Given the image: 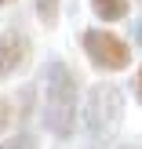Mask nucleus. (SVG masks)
<instances>
[{
    "mask_svg": "<svg viewBox=\"0 0 142 149\" xmlns=\"http://www.w3.org/2000/svg\"><path fill=\"white\" fill-rule=\"evenodd\" d=\"M7 4H15V0H0V7H7Z\"/></svg>",
    "mask_w": 142,
    "mask_h": 149,
    "instance_id": "f8f14e48",
    "label": "nucleus"
},
{
    "mask_svg": "<svg viewBox=\"0 0 142 149\" xmlns=\"http://www.w3.org/2000/svg\"><path fill=\"white\" fill-rule=\"evenodd\" d=\"M91 15L99 22H124L131 15V0H91Z\"/></svg>",
    "mask_w": 142,
    "mask_h": 149,
    "instance_id": "39448f33",
    "label": "nucleus"
},
{
    "mask_svg": "<svg viewBox=\"0 0 142 149\" xmlns=\"http://www.w3.org/2000/svg\"><path fill=\"white\" fill-rule=\"evenodd\" d=\"M77 44H80V51L87 55V62L99 73H124L131 65V44L124 36H117L113 29L84 26L77 33Z\"/></svg>",
    "mask_w": 142,
    "mask_h": 149,
    "instance_id": "7ed1b4c3",
    "label": "nucleus"
},
{
    "mask_svg": "<svg viewBox=\"0 0 142 149\" xmlns=\"http://www.w3.org/2000/svg\"><path fill=\"white\" fill-rule=\"evenodd\" d=\"M33 106H36V91H33V87H22V95H18V109H15V120H26V116L33 113Z\"/></svg>",
    "mask_w": 142,
    "mask_h": 149,
    "instance_id": "6e6552de",
    "label": "nucleus"
},
{
    "mask_svg": "<svg viewBox=\"0 0 142 149\" xmlns=\"http://www.w3.org/2000/svg\"><path fill=\"white\" fill-rule=\"evenodd\" d=\"M11 124H15V102L7 95H0V138L11 131Z\"/></svg>",
    "mask_w": 142,
    "mask_h": 149,
    "instance_id": "1a4fd4ad",
    "label": "nucleus"
},
{
    "mask_svg": "<svg viewBox=\"0 0 142 149\" xmlns=\"http://www.w3.org/2000/svg\"><path fill=\"white\" fill-rule=\"evenodd\" d=\"M33 7H36L40 26H48V29L58 26V18H62V0H33Z\"/></svg>",
    "mask_w": 142,
    "mask_h": 149,
    "instance_id": "423d86ee",
    "label": "nucleus"
},
{
    "mask_svg": "<svg viewBox=\"0 0 142 149\" xmlns=\"http://www.w3.org/2000/svg\"><path fill=\"white\" fill-rule=\"evenodd\" d=\"M139 4H142V0H139Z\"/></svg>",
    "mask_w": 142,
    "mask_h": 149,
    "instance_id": "ddd939ff",
    "label": "nucleus"
},
{
    "mask_svg": "<svg viewBox=\"0 0 142 149\" xmlns=\"http://www.w3.org/2000/svg\"><path fill=\"white\" fill-rule=\"evenodd\" d=\"M29 62H33V40H29V33L18 29V26H7L0 33V80L18 77L22 69H29Z\"/></svg>",
    "mask_w": 142,
    "mask_h": 149,
    "instance_id": "20e7f679",
    "label": "nucleus"
},
{
    "mask_svg": "<svg viewBox=\"0 0 142 149\" xmlns=\"http://www.w3.org/2000/svg\"><path fill=\"white\" fill-rule=\"evenodd\" d=\"M135 44H139V47H142V22H139V26H135Z\"/></svg>",
    "mask_w": 142,
    "mask_h": 149,
    "instance_id": "9b49d317",
    "label": "nucleus"
},
{
    "mask_svg": "<svg viewBox=\"0 0 142 149\" xmlns=\"http://www.w3.org/2000/svg\"><path fill=\"white\" fill-rule=\"evenodd\" d=\"M0 149H40V146H36V135H33V131H26V127H22L18 135H11Z\"/></svg>",
    "mask_w": 142,
    "mask_h": 149,
    "instance_id": "0eeeda50",
    "label": "nucleus"
},
{
    "mask_svg": "<svg viewBox=\"0 0 142 149\" xmlns=\"http://www.w3.org/2000/svg\"><path fill=\"white\" fill-rule=\"evenodd\" d=\"M131 95H135V102L142 106V69L135 73V80H131Z\"/></svg>",
    "mask_w": 142,
    "mask_h": 149,
    "instance_id": "9d476101",
    "label": "nucleus"
},
{
    "mask_svg": "<svg viewBox=\"0 0 142 149\" xmlns=\"http://www.w3.org/2000/svg\"><path fill=\"white\" fill-rule=\"evenodd\" d=\"M80 77L69 62L51 58L44 65V84H40V124L51 138L69 142L80 131Z\"/></svg>",
    "mask_w": 142,
    "mask_h": 149,
    "instance_id": "f257e3e1",
    "label": "nucleus"
},
{
    "mask_svg": "<svg viewBox=\"0 0 142 149\" xmlns=\"http://www.w3.org/2000/svg\"><path fill=\"white\" fill-rule=\"evenodd\" d=\"M80 98H84L80 109L84 135L91 138V146H109L124 124V91L117 84H91Z\"/></svg>",
    "mask_w": 142,
    "mask_h": 149,
    "instance_id": "f03ea898",
    "label": "nucleus"
}]
</instances>
